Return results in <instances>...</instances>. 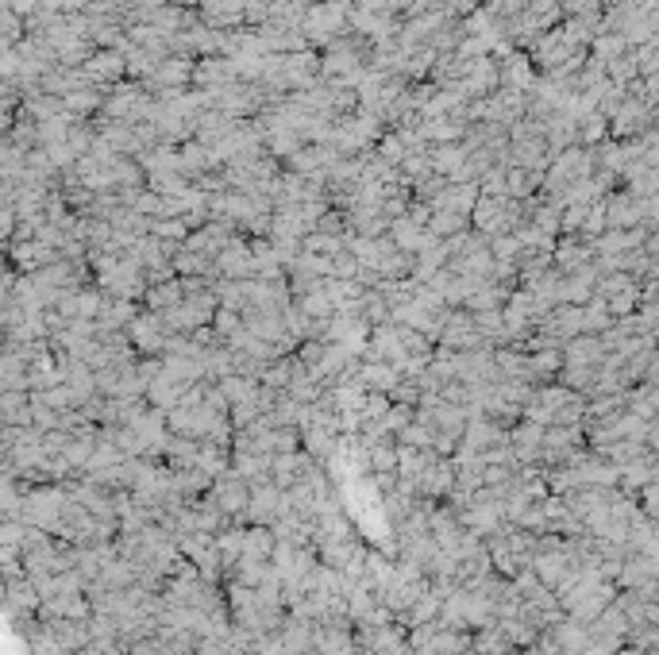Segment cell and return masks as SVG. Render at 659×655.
Here are the masks:
<instances>
[{
  "label": "cell",
  "mask_w": 659,
  "mask_h": 655,
  "mask_svg": "<svg viewBox=\"0 0 659 655\" xmlns=\"http://www.w3.org/2000/svg\"><path fill=\"white\" fill-rule=\"evenodd\" d=\"M185 393H189V386H185V381H174L167 371H162V378H158L155 386L147 390V401L155 405V408H167V413H170V408H177V405L185 401Z\"/></svg>",
  "instance_id": "f546056e"
},
{
  "label": "cell",
  "mask_w": 659,
  "mask_h": 655,
  "mask_svg": "<svg viewBox=\"0 0 659 655\" xmlns=\"http://www.w3.org/2000/svg\"><path fill=\"white\" fill-rule=\"evenodd\" d=\"M293 371H297V354H285V359H278V363H270L266 371H263V386H270V390H290V381H293Z\"/></svg>",
  "instance_id": "8d00e7d4"
},
{
  "label": "cell",
  "mask_w": 659,
  "mask_h": 655,
  "mask_svg": "<svg viewBox=\"0 0 659 655\" xmlns=\"http://www.w3.org/2000/svg\"><path fill=\"white\" fill-rule=\"evenodd\" d=\"M212 328H216L220 344H228L231 336H239V332H243V312H236V309H220V312H216V320H212Z\"/></svg>",
  "instance_id": "7dc6e473"
},
{
  "label": "cell",
  "mask_w": 659,
  "mask_h": 655,
  "mask_svg": "<svg viewBox=\"0 0 659 655\" xmlns=\"http://www.w3.org/2000/svg\"><path fill=\"white\" fill-rule=\"evenodd\" d=\"M586 216H590V204L586 201L567 204V209H563V236H582Z\"/></svg>",
  "instance_id": "c3c4849f"
},
{
  "label": "cell",
  "mask_w": 659,
  "mask_h": 655,
  "mask_svg": "<svg viewBox=\"0 0 659 655\" xmlns=\"http://www.w3.org/2000/svg\"><path fill=\"white\" fill-rule=\"evenodd\" d=\"M417 489H420L424 501H447L451 489H456V462L444 459V455H432V462L420 471Z\"/></svg>",
  "instance_id": "30bf717a"
},
{
  "label": "cell",
  "mask_w": 659,
  "mask_h": 655,
  "mask_svg": "<svg viewBox=\"0 0 659 655\" xmlns=\"http://www.w3.org/2000/svg\"><path fill=\"white\" fill-rule=\"evenodd\" d=\"M270 567H274V563H263V559H251V555H243L239 563L228 570V579H231V582H243V586H251V590H258V586L266 582Z\"/></svg>",
  "instance_id": "836d02e7"
},
{
  "label": "cell",
  "mask_w": 659,
  "mask_h": 655,
  "mask_svg": "<svg viewBox=\"0 0 659 655\" xmlns=\"http://www.w3.org/2000/svg\"><path fill=\"white\" fill-rule=\"evenodd\" d=\"M397 440L409 444V447H420V452H436V428L424 425V420H413V425L397 435Z\"/></svg>",
  "instance_id": "ee69618b"
},
{
  "label": "cell",
  "mask_w": 659,
  "mask_h": 655,
  "mask_svg": "<svg viewBox=\"0 0 659 655\" xmlns=\"http://www.w3.org/2000/svg\"><path fill=\"white\" fill-rule=\"evenodd\" d=\"M628 50H633V47H628V39L617 35V31H601L594 39V47H590V54L601 58V62H613V58H621V54H628Z\"/></svg>",
  "instance_id": "f35d334b"
},
{
  "label": "cell",
  "mask_w": 659,
  "mask_h": 655,
  "mask_svg": "<svg viewBox=\"0 0 659 655\" xmlns=\"http://www.w3.org/2000/svg\"><path fill=\"white\" fill-rule=\"evenodd\" d=\"M355 651H359L355 629H343V624H317V655H355Z\"/></svg>",
  "instance_id": "cb8c5ba5"
},
{
  "label": "cell",
  "mask_w": 659,
  "mask_h": 655,
  "mask_svg": "<svg viewBox=\"0 0 659 655\" xmlns=\"http://www.w3.org/2000/svg\"><path fill=\"white\" fill-rule=\"evenodd\" d=\"M197 467L216 482L220 474L231 471V452H228V447H216V444L204 440V444H201V455H197Z\"/></svg>",
  "instance_id": "e575fe53"
},
{
  "label": "cell",
  "mask_w": 659,
  "mask_h": 655,
  "mask_svg": "<svg viewBox=\"0 0 659 655\" xmlns=\"http://www.w3.org/2000/svg\"><path fill=\"white\" fill-rule=\"evenodd\" d=\"M236 655H258V651H236Z\"/></svg>",
  "instance_id": "11a10c76"
},
{
  "label": "cell",
  "mask_w": 659,
  "mask_h": 655,
  "mask_svg": "<svg viewBox=\"0 0 659 655\" xmlns=\"http://www.w3.org/2000/svg\"><path fill=\"white\" fill-rule=\"evenodd\" d=\"M194 58H177V54H170L167 62H158V70L150 74L143 85L150 93H170V89H194Z\"/></svg>",
  "instance_id": "8fae6325"
},
{
  "label": "cell",
  "mask_w": 659,
  "mask_h": 655,
  "mask_svg": "<svg viewBox=\"0 0 659 655\" xmlns=\"http://www.w3.org/2000/svg\"><path fill=\"white\" fill-rule=\"evenodd\" d=\"M351 4L355 0H324V4H312L305 23H301V35L312 43V50H328L351 31Z\"/></svg>",
  "instance_id": "6da1fadb"
},
{
  "label": "cell",
  "mask_w": 659,
  "mask_h": 655,
  "mask_svg": "<svg viewBox=\"0 0 659 655\" xmlns=\"http://www.w3.org/2000/svg\"><path fill=\"white\" fill-rule=\"evenodd\" d=\"M59 258H62V251L50 247L43 239H12L8 243V263L16 266L20 274H39V270L59 263Z\"/></svg>",
  "instance_id": "5b68a950"
},
{
  "label": "cell",
  "mask_w": 659,
  "mask_h": 655,
  "mask_svg": "<svg viewBox=\"0 0 659 655\" xmlns=\"http://www.w3.org/2000/svg\"><path fill=\"white\" fill-rule=\"evenodd\" d=\"M636 77H640L636 47L628 50V54H621V58H613V62H609V81H613V85H633Z\"/></svg>",
  "instance_id": "7bdbcfd3"
},
{
  "label": "cell",
  "mask_w": 659,
  "mask_h": 655,
  "mask_svg": "<svg viewBox=\"0 0 659 655\" xmlns=\"http://www.w3.org/2000/svg\"><path fill=\"white\" fill-rule=\"evenodd\" d=\"M74 655H108V648L104 644H97V640H93V644H86L81 651H74Z\"/></svg>",
  "instance_id": "f5cc1de1"
},
{
  "label": "cell",
  "mask_w": 659,
  "mask_h": 655,
  "mask_svg": "<svg viewBox=\"0 0 659 655\" xmlns=\"http://www.w3.org/2000/svg\"><path fill=\"white\" fill-rule=\"evenodd\" d=\"M609 201V228H644V197H636L633 189H613Z\"/></svg>",
  "instance_id": "ac0fdd59"
},
{
  "label": "cell",
  "mask_w": 659,
  "mask_h": 655,
  "mask_svg": "<svg viewBox=\"0 0 659 655\" xmlns=\"http://www.w3.org/2000/svg\"><path fill=\"white\" fill-rule=\"evenodd\" d=\"M274 552H278V536L266 525H247V540H243V555L274 563Z\"/></svg>",
  "instance_id": "4dcf8cb0"
},
{
  "label": "cell",
  "mask_w": 659,
  "mask_h": 655,
  "mask_svg": "<svg viewBox=\"0 0 659 655\" xmlns=\"http://www.w3.org/2000/svg\"><path fill=\"white\" fill-rule=\"evenodd\" d=\"M594 12H606L601 0H563V16H594Z\"/></svg>",
  "instance_id": "f907efd6"
},
{
  "label": "cell",
  "mask_w": 659,
  "mask_h": 655,
  "mask_svg": "<svg viewBox=\"0 0 659 655\" xmlns=\"http://www.w3.org/2000/svg\"><path fill=\"white\" fill-rule=\"evenodd\" d=\"M510 651H513V640L501 633V624L474 633V655H510Z\"/></svg>",
  "instance_id": "d590c367"
},
{
  "label": "cell",
  "mask_w": 659,
  "mask_h": 655,
  "mask_svg": "<svg viewBox=\"0 0 659 655\" xmlns=\"http://www.w3.org/2000/svg\"><path fill=\"white\" fill-rule=\"evenodd\" d=\"M5 8H12L16 16H23V20H32L39 8H43V0H5Z\"/></svg>",
  "instance_id": "816d5d0a"
},
{
  "label": "cell",
  "mask_w": 659,
  "mask_h": 655,
  "mask_svg": "<svg viewBox=\"0 0 659 655\" xmlns=\"http://www.w3.org/2000/svg\"><path fill=\"white\" fill-rule=\"evenodd\" d=\"M39 617H43L47 633H50L54 640H59L66 655H74V651H81L86 644H93L89 621H66V617H54V613H39Z\"/></svg>",
  "instance_id": "2e32d148"
},
{
  "label": "cell",
  "mask_w": 659,
  "mask_h": 655,
  "mask_svg": "<svg viewBox=\"0 0 659 655\" xmlns=\"http://www.w3.org/2000/svg\"><path fill=\"white\" fill-rule=\"evenodd\" d=\"M301 247L312 251V255H328V258H336V255L348 251V236H324V231H309Z\"/></svg>",
  "instance_id": "b9f144b4"
},
{
  "label": "cell",
  "mask_w": 659,
  "mask_h": 655,
  "mask_svg": "<svg viewBox=\"0 0 659 655\" xmlns=\"http://www.w3.org/2000/svg\"><path fill=\"white\" fill-rule=\"evenodd\" d=\"M574 50H579V47L571 43L567 31H563V23H559V27H552V31H544L537 43L528 47V58H532V66H537L540 77H544V74H555Z\"/></svg>",
  "instance_id": "7a4b0ae2"
},
{
  "label": "cell",
  "mask_w": 659,
  "mask_h": 655,
  "mask_svg": "<svg viewBox=\"0 0 659 655\" xmlns=\"http://www.w3.org/2000/svg\"><path fill=\"white\" fill-rule=\"evenodd\" d=\"M216 270H220V278H228V282H251V278H258V263H255L251 239H247V236L231 239L228 247L216 255Z\"/></svg>",
  "instance_id": "277c9868"
},
{
  "label": "cell",
  "mask_w": 659,
  "mask_h": 655,
  "mask_svg": "<svg viewBox=\"0 0 659 655\" xmlns=\"http://www.w3.org/2000/svg\"><path fill=\"white\" fill-rule=\"evenodd\" d=\"M478 201H483V185H478V182H463V185H447L444 193L432 201V209L436 212H463V216H471Z\"/></svg>",
  "instance_id": "44dd1931"
},
{
  "label": "cell",
  "mask_w": 659,
  "mask_h": 655,
  "mask_svg": "<svg viewBox=\"0 0 659 655\" xmlns=\"http://www.w3.org/2000/svg\"><path fill=\"white\" fill-rule=\"evenodd\" d=\"M397 452H402V440L390 432H382L378 440H370V474H393L397 471Z\"/></svg>",
  "instance_id": "484cf974"
},
{
  "label": "cell",
  "mask_w": 659,
  "mask_h": 655,
  "mask_svg": "<svg viewBox=\"0 0 659 655\" xmlns=\"http://www.w3.org/2000/svg\"><path fill=\"white\" fill-rule=\"evenodd\" d=\"M429 228L436 231L439 239H451V236H463V231H471L474 224H471V216H463V212H436Z\"/></svg>",
  "instance_id": "60d3db41"
},
{
  "label": "cell",
  "mask_w": 659,
  "mask_h": 655,
  "mask_svg": "<svg viewBox=\"0 0 659 655\" xmlns=\"http://www.w3.org/2000/svg\"><path fill=\"white\" fill-rule=\"evenodd\" d=\"M185 301V282L174 278V282H162V285H150L147 297H143V309L150 312H170L174 305Z\"/></svg>",
  "instance_id": "f1b7e54d"
},
{
  "label": "cell",
  "mask_w": 659,
  "mask_h": 655,
  "mask_svg": "<svg viewBox=\"0 0 659 655\" xmlns=\"http://www.w3.org/2000/svg\"><path fill=\"white\" fill-rule=\"evenodd\" d=\"M466 158H471V151H466L463 143H439V147H432V170L444 174L447 182L466 166Z\"/></svg>",
  "instance_id": "1f68e13d"
},
{
  "label": "cell",
  "mask_w": 659,
  "mask_h": 655,
  "mask_svg": "<svg viewBox=\"0 0 659 655\" xmlns=\"http://www.w3.org/2000/svg\"><path fill=\"white\" fill-rule=\"evenodd\" d=\"M417 420V408L413 405H402V401H393L390 405V413H386V420H382V432H390V435H402L409 425Z\"/></svg>",
  "instance_id": "f6af8a7d"
},
{
  "label": "cell",
  "mask_w": 659,
  "mask_h": 655,
  "mask_svg": "<svg viewBox=\"0 0 659 655\" xmlns=\"http://www.w3.org/2000/svg\"><path fill=\"white\" fill-rule=\"evenodd\" d=\"M150 236L158 239H170V243H185L189 236H194V228H189L182 216H167V220H155V228H150Z\"/></svg>",
  "instance_id": "bcb514c9"
},
{
  "label": "cell",
  "mask_w": 659,
  "mask_h": 655,
  "mask_svg": "<svg viewBox=\"0 0 659 655\" xmlns=\"http://www.w3.org/2000/svg\"><path fill=\"white\" fill-rule=\"evenodd\" d=\"M209 494L216 498V505H220V509H224L228 516H243L247 505H251V482L239 479L236 471H228V474H220V479L212 482Z\"/></svg>",
  "instance_id": "7c38bea8"
},
{
  "label": "cell",
  "mask_w": 659,
  "mask_h": 655,
  "mask_svg": "<svg viewBox=\"0 0 659 655\" xmlns=\"http://www.w3.org/2000/svg\"><path fill=\"white\" fill-rule=\"evenodd\" d=\"M243 540H247V528H228V532H220L216 536L220 555H224V579H228V570L243 559Z\"/></svg>",
  "instance_id": "74e56055"
},
{
  "label": "cell",
  "mask_w": 659,
  "mask_h": 655,
  "mask_svg": "<svg viewBox=\"0 0 659 655\" xmlns=\"http://www.w3.org/2000/svg\"><path fill=\"white\" fill-rule=\"evenodd\" d=\"M439 344L451 347V351H474V347H486V336L478 332V320H474L471 309H451Z\"/></svg>",
  "instance_id": "8992f818"
},
{
  "label": "cell",
  "mask_w": 659,
  "mask_h": 655,
  "mask_svg": "<svg viewBox=\"0 0 659 655\" xmlns=\"http://www.w3.org/2000/svg\"><path fill=\"white\" fill-rule=\"evenodd\" d=\"M201 23L212 31H239L247 27V0H204L197 8Z\"/></svg>",
  "instance_id": "4fadbf2b"
},
{
  "label": "cell",
  "mask_w": 659,
  "mask_h": 655,
  "mask_svg": "<svg viewBox=\"0 0 659 655\" xmlns=\"http://www.w3.org/2000/svg\"><path fill=\"white\" fill-rule=\"evenodd\" d=\"M177 543H182V555L189 559V563H197L201 575L209 582L224 579V555H220V543H216L212 532H194V536H185Z\"/></svg>",
  "instance_id": "3957f363"
},
{
  "label": "cell",
  "mask_w": 659,
  "mask_h": 655,
  "mask_svg": "<svg viewBox=\"0 0 659 655\" xmlns=\"http://www.w3.org/2000/svg\"><path fill=\"white\" fill-rule=\"evenodd\" d=\"M537 81H540V70L532 66V58L525 50H517V54H510V58L501 62V85L505 89L532 93V89H537Z\"/></svg>",
  "instance_id": "d6986e66"
},
{
  "label": "cell",
  "mask_w": 659,
  "mask_h": 655,
  "mask_svg": "<svg viewBox=\"0 0 659 655\" xmlns=\"http://www.w3.org/2000/svg\"><path fill=\"white\" fill-rule=\"evenodd\" d=\"M81 70L89 74V81L97 89H113L116 81L128 77V54H123V50H97L86 66H81Z\"/></svg>",
  "instance_id": "5bb4252c"
},
{
  "label": "cell",
  "mask_w": 659,
  "mask_h": 655,
  "mask_svg": "<svg viewBox=\"0 0 659 655\" xmlns=\"http://www.w3.org/2000/svg\"><path fill=\"white\" fill-rule=\"evenodd\" d=\"M194 655H231V644H228V636H201L197 640V651Z\"/></svg>",
  "instance_id": "681fc988"
},
{
  "label": "cell",
  "mask_w": 659,
  "mask_h": 655,
  "mask_svg": "<svg viewBox=\"0 0 659 655\" xmlns=\"http://www.w3.org/2000/svg\"><path fill=\"white\" fill-rule=\"evenodd\" d=\"M402 371L393 363H359V381L366 393H393L402 386Z\"/></svg>",
  "instance_id": "603a6c76"
},
{
  "label": "cell",
  "mask_w": 659,
  "mask_h": 655,
  "mask_svg": "<svg viewBox=\"0 0 659 655\" xmlns=\"http://www.w3.org/2000/svg\"><path fill=\"white\" fill-rule=\"evenodd\" d=\"M609 347L601 344V336H574L563 344V359H567V366H601L606 363Z\"/></svg>",
  "instance_id": "7402d4cb"
},
{
  "label": "cell",
  "mask_w": 659,
  "mask_h": 655,
  "mask_svg": "<svg viewBox=\"0 0 659 655\" xmlns=\"http://www.w3.org/2000/svg\"><path fill=\"white\" fill-rule=\"evenodd\" d=\"M439 613H444V597H439L436 590H424L413 606H409L402 617H397V624H405V629H417V624H432L439 621Z\"/></svg>",
  "instance_id": "d4e9b609"
},
{
  "label": "cell",
  "mask_w": 659,
  "mask_h": 655,
  "mask_svg": "<svg viewBox=\"0 0 659 655\" xmlns=\"http://www.w3.org/2000/svg\"><path fill=\"white\" fill-rule=\"evenodd\" d=\"M5 606H8V621L35 617V613L43 609V594L35 590V582H32V579L5 582Z\"/></svg>",
  "instance_id": "e0dca14e"
},
{
  "label": "cell",
  "mask_w": 659,
  "mask_h": 655,
  "mask_svg": "<svg viewBox=\"0 0 659 655\" xmlns=\"http://www.w3.org/2000/svg\"><path fill=\"white\" fill-rule=\"evenodd\" d=\"M390 239L402 251H409V255H420V251H429L432 243H439V236H436L432 228H420V224L409 220V216H402V220L390 224Z\"/></svg>",
  "instance_id": "ffe728a7"
},
{
  "label": "cell",
  "mask_w": 659,
  "mask_h": 655,
  "mask_svg": "<svg viewBox=\"0 0 659 655\" xmlns=\"http://www.w3.org/2000/svg\"><path fill=\"white\" fill-rule=\"evenodd\" d=\"M285 509V489L274 486V482H263V486H251V505H247V525H266L274 528L278 516Z\"/></svg>",
  "instance_id": "9c48e42d"
},
{
  "label": "cell",
  "mask_w": 659,
  "mask_h": 655,
  "mask_svg": "<svg viewBox=\"0 0 659 655\" xmlns=\"http://www.w3.org/2000/svg\"><path fill=\"white\" fill-rule=\"evenodd\" d=\"M236 81H239V70H236V62H231L228 54H204V58H197V66H194V89L220 93V89L236 85Z\"/></svg>",
  "instance_id": "52a82bcc"
},
{
  "label": "cell",
  "mask_w": 659,
  "mask_h": 655,
  "mask_svg": "<svg viewBox=\"0 0 659 655\" xmlns=\"http://www.w3.org/2000/svg\"><path fill=\"white\" fill-rule=\"evenodd\" d=\"M170 4H177V8H189V12H197V8H201V0H170Z\"/></svg>",
  "instance_id": "db71d44e"
},
{
  "label": "cell",
  "mask_w": 659,
  "mask_h": 655,
  "mask_svg": "<svg viewBox=\"0 0 659 655\" xmlns=\"http://www.w3.org/2000/svg\"><path fill=\"white\" fill-rule=\"evenodd\" d=\"M201 444H204V440H189V435H170V444H167V455H162V462H167L170 471H189V467H197Z\"/></svg>",
  "instance_id": "83f0119b"
},
{
  "label": "cell",
  "mask_w": 659,
  "mask_h": 655,
  "mask_svg": "<svg viewBox=\"0 0 659 655\" xmlns=\"http://www.w3.org/2000/svg\"><path fill=\"white\" fill-rule=\"evenodd\" d=\"M297 301V309L305 312V317H312V320H332L336 317V301L328 297V290H324V282H320V290H309V293H301V297H293Z\"/></svg>",
  "instance_id": "d6a6232c"
},
{
  "label": "cell",
  "mask_w": 659,
  "mask_h": 655,
  "mask_svg": "<svg viewBox=\"0 0 659 655\" xmlns=\"http://www.w3.org/2000/svg\"><path fill=\"white\" fill-rule=\"evenodd\" d=\"M317 467V459H312L305 447L301 452H282V455H270V482L274 486H282V489H290L293 482H301L305 474Z\"/></svg>",
  "instance_id": "9a60e30c"
},
{
  "label": "cell",
  "mask_w": 659,
  "mask_h": 655,
  "mask_svg": "<svg viewBox=\"0 0 659 655\" xmlns=\"http://www.w3.org/2000/svg\"><path fill=\"white\" fill-rule=\"evenodd\" d=\"M609 139V120L601 112H590L579 124V147H601Z\"/></svg>",
  "instance_id": "ab89813d"
},
{
  "label": "cell",
  "mask_w": 659,
  "mask_h": 655,
  "mask_svg": "<svg viewBox=\"0 0 659 655\" xmlns=\"http://www.w3.org/2000/svg\"><path fill=\"white\" fill-rule=\"evenodd\" d=\"M532 381L537 386H547V381H559L563 366H567V359H563V347H544V351H532Z\"/></svg>",
  "instance_id": "4316f807"
},
{
  "label": "cell",
  "mask_w": 659,
  "mask_h": 655,
  "mask_svg": "<svg viewBox=\"0 0 659 655\" xmlns=\"http://www.w3.org/2000/svg\"><path fill=\"white\" fill-rule=\"evenodd\" d=\"M128 332H131V344H135V351H140V354H167L170 332H167V324H162L158 312L143 309L140 317L131 320Z\"/></svg>",
  "instance_id": "ba28073f"
}]
</instances>
